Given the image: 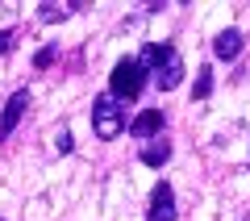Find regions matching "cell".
Wrapping results in <instances>:
<instances>
[{
	"label": "cell",
	"mask_w": 250,
	"mask_h": 221,
	"mask_svg": "<svg viewBox=\"0 0 250 221\" xmlns=\"http://www.w3.org/2000/svg\"><path fill=\"white\" fill-rule=\"evenodd\" d=\"M138 63H142L146 80L159 84V92H175L184 84V59H179V50L171 42H150L138 54Z\"/></svg>",
	"instance_id": "obj_1"
},
{
	"label": "cell",
	"mask_w": 250,
	"mask_h": 221,
	"mask_svg": "<svg viewBox=\"0 0 250 221\" xmlns=\"http://www.w3.org/2000/svg\"><path fill=\"white\" fill-rule=\"evenodd\" d=\"M142 88H146L142 63H138V59H121L113 67V75H108V96L125 105V100H138V96H142Z\"/></svg>",
	"instance_id": "obj_2"
},
{
	"label": "cell",
	"mask_w": 250,
	"mask_h": 221,
	"mask_svg": "<svg viewBox=\"0 0 250 221\" xmlns=\"http://www.w3.org/2000/svg\"><path fill=\"white\" fill-rule=\"evenodd\" d=\"M125 105L113 96H96L92 100V130H96L100 142H113L117 133H125Z\"/></svg>",
	"instance_id": "obj_3"
},
{
	"label": "cell",
	"mask_w": 250,
	"mask_h": 221,
	"mask_svg": "<svg viewBox=\"0 0 250 221\" xmlns=\"http://www.w3.org/2000/svg\"><path fill=\"white\" fill-rule=\"evenodd\" d=\"M146 221H175V188H171L167 179H159V184H154Z\"/></svg>",
	"instance_id": "obj_4"
},
{
	"label": "cell",
	"mask_w": 250,
	"mask_h": 221,
	"mask_svg": "<svg viewBox=\"0 0 250 221\" xmlns=\"http://www.w3.org/2000/svg\"><path fill=\"white\" fill-rule=\"evenodd\" d=\"M25 109H29V92H25V88H17V92L9 96V105H4V113H0V142H4V138H13V130L21 125Z\"/></svg>",
	"instance_id": "obj_5"
},
{
	"label": "cell",
	"mask_w": 250,
	"mask_h": 221,
	"mask_svg": "<svg viewBox=\"0 0 250 221\" xmlns=\"http://www.w3.org/2000/svg\"><path fill=\"white\" fill-rule=\"evenodd\" d=\"M163 121H167V117H163V109H142V113L134 117V121L125 125V130L134 133V138H142V142H150L154 133L163 130Z\"/></svg>",
	"instance_id": "obj_6"
},
{
	"label": "cell",
	"mask_w": 250,
	"mask_h": 221,
	"mask_svg": "<svg viewBox=\"0 0 250 221\" xmlns=\"http://www.w3.org/2000/svg\"><path fill=\"white\" fill-rule=\"evenodd\" d=\"M242 46H246L242 29H221V34L213 38V54H217V59H225V63H229V59H238V54H242Z\"/></svg>",
	"instance_id": "obj_7"
},
{
	"label": "cell",
	"mask_w": 250,
	"mask_h": 221,
	"mask_svg": "<svg viewBox=\"0 0 250 221\" xmlns=\"http://www.w3.org/2000/svg\"><path fill=\"white\" fill-rule=\"evenodd\" d=\"M138 159H142L146 167H154V171H159L163 163L171 159V142H163V138H150V142L142 146V155H138Z\"/></svg>",
	"instance_id": "obj_8"
},
{
	"label": "cell",
	"mask_w": 250,
	"mask_h": 221,
	"mask_svg": "<svg viewBox=\"0 0 250 221\" xmlns=\"http://www.w3.org/2000/svg\"><path fill=\"white\" fill-rule=\"evenodd\" d=\"M75 9H83L80 0H75V4H38V21H42V25H54V21H67Z\"/></svg>",
	"instance_id": "obj_9"
},
{
	"label": "cell",
	"mask_w": 250,
	"mask_h": 221,
	"mask_svg": "<svg viewBox=\"0 0 250 221\" xmlns=\"http://www.w3.org/2000/svg\"><path fill=\"white\" fill-rule=\"evenodd\" d=\"M213 92V67H200L196 71V84H192V100H205Z\"/></svg>",
	"instance_id": "obj_10"
},
{
	"label": "cell",
	"mask_w": 250,
	"mask_h": 221,
	"mask_svg": "<svg viewBox=\"0 0 250 221\" xmlns=\"http://www.w3.org/2000/svg\"><path fill=\"white\" fill-rule=\"evenodd\" d=\"M71 146H75L71 130H59V133H54V151H59V155H71Z\"/></svg>",
	"instance_id": "obj_11"
},
{
	"label": "cell",
	"mask_w": 250,
	"mask_h": 221,
	"mask_svg": "<svg viewBox=\"0 0 250 221\" xmlns=\"http://www.w3.org/2000/svg\"><path fill=\"white\" fill-rule=\"evenodd\" d=\"M50 63H54V46H42V50L34 54V67H38V71H46Z\"/></svg>",
	"instance_id": "obj_12"
},
{
	"label": "cell",
	"mask_w": 250,
	"mask_h": 221,
	"mask_svg": "<svg viewBox=\"0 0 250 221\" xmlns=\"http://www.w3.org/2000/svg\"><path fill=\"white\" fill-rule=\"evenodd\" d=\"M13 38H17L13 29H0V54H9V50H13Z\"/></svg>",
	"instance_id": "obj_13"
}]
</instances>
